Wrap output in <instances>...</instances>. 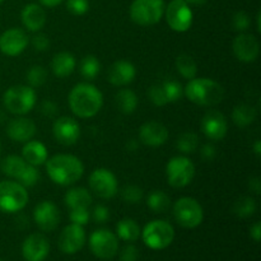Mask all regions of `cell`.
Here are the masks:
<instances>
[{
	"instance_id": "1",
	"label": "cell",
	"mask_w": 261,
	"mask_h": 261,
	"mask_svg": "<svg viewBox=\"0 0 261 261\" xmlns=\"http://www.w3.org/2000/svg\"><path fill=\"white\" fill-rule=\"evenodd\" d=\"M103 106V96L93 84L79 83L69 93V107L81 119L93 117Z\"/></svg>"
},
{
	"instance_id": "2",
	"label": "cell",
	"mask_w": 261,
	"mask_h": 261,
	"mask_svg": "<svg viewBox=\"0 0 261 261\" xmlns=\"http://www.w3.org/2000/svg\"><path fill=\"white\" fill-rule=\"evenodd\" d=\"M46 171L53 182L60 186H70L82 178L84 166L73 154H56L46 161Z\"/></svg>"
},
{
	"instance_id": "3",
	"label": "cell",
	"mask_w": 261,
	"mask_h": 261,
	"mask_svg": "<svg viewBox=\"0 0 261 261\" xmlns=\"http://www.w3.org/2000/svg\"><path fill=\"white\" fill-rule=\"evenodd\" d=\"M184 94L193 103L211 107L221 103L224 98V88L209 78H194L184 88Z\"/></svg>"
},
{
	"instance_id": "4",
	"label": "cell",
	"mask_w": 261,
	"mask_h": 261,
	"mask_svg": "<svg viewBox=\"0 0 261 261\" xmlns=\"http://www.w3.org/2000/svg\"><path fill=\"white\" fill-rule=\"evenodd\" d=\"M36 92L30 86H13L5 91L3 96V103L4 107L10 114L23 115L28 114L36 105Z\"/></svg>"
},
{
	"instance_id": "5",
	"label": "cell",
	"mask_w": 261,
	"mask_h": 261,
	"mask_svg": "<svg viewBox=\"0 0 261 261\" xmlns=\"http://www.w3.org/2000/svg\"><path fill=\"white\" fill-rule=\"evenodd\" d=\"M163 0H134L130 7V18L142 27L154 25L162 19L165 14Z\"/></svg>"
},
{
	"instance_id": "6",
	"label": "cell",
	"mask_w": 261,
	"mask_h": 261,
	"mask_svg": "<svg viewBox=\"0 0 261 261\" xmlns=\"http://www.w3.org/2000/svg\"><path fill=\"white\" fill-rule=\"evenodd\" d=\"M140 236L149 249L165 250L173 242L175 229L168 222L154 219L144 227Z\"/></svg>"
},
{
	"instance_id": "7",
	"label": "cell",
	"mask_w": 261,
	"mask_h": 261,
	"mask_svg": "<svg viewBox=\"0 0 261 261\" xmlns=\"http://www.w3.org/2000/svg\"><path fill=\"white\" fill-rule=\"evenodd\" d=\"M28 191L17 181L0 182V211L4 213H17L28 203Z\"/></svg>"
},
{
	"instance_id": "8",
	"label": "cell",
	"mask_w": 261,
	"mask_h": 261,
	"mask_svg": "<svg viewBox=\"0 0 261 261\" xmlns=\"http://www.w3.org/2000/svg\"><path fill=\"white\" fill-rule=\"evenodd\" d=\"M173 217L184 228H196L203 223V206L196 199L184 196L173 204Z\"/></svg>"
},
{
	"instance_id": "9",
	"label": "cell",
	"mask_w": 261,
	"mask_h": 261,
	"mask_svg": "<svg viewBox=\"0 0 261 261\" xmlns=\"http://www.w3.org/2000/svg\"><path fill=\"white\" fill-rule=\"evenodd\" d=\"M166 176L168 185L172 188H185L191 184L195 176V166L188 157L176 155L168 161L166 166Z\"/></svg>"
},
{
	"instance_id": "10",
	"label": "cell",
	"mask_w": 261,
	"mask_h": 261,
	"mask_svg": "<svg viewBox=\"0 0 261 261\" xmlns=\"http://www.w3.org/2000/svg\"><path fill=\"white\" fill-rule=\"evenodd\" d=\"M167 24L175 32H186L193 25V10L185 0H172L165 8Z\"/></svg>"
},
{
	"instance_id": "11",
	"label": "cell",
	"mask_w": 261,
	"mask_h": 261,
	"mask_svg": "<svg viewBox=\"0 0 261 261\" xmlns=\"http://www.w3.org/2000/svg\"><path fill=\"white\" fill-rule=\"evenodd\" d=\"M89 247L98 259H112L119 251V239L109 229H97L89 237Z\"/></svg>"
},
{
	"instance_id": "12",
	"label": "cell",
	"mask_w": 261,
	"mask_h": 261,
	"mask_svg": "<svg viewBox=\"0 0 261 261\" xmlns=\"http://www.w3.org/2000/svg\"><path fill=\"white\" fill-rule=\"evenodd\" d=\"M89 188L98 198H114L117 194L116 176L107 168H97L89 176Z\"/></svg>"
},
{
	"instance_id": "13",
	"label": "cell",
	"mask_w": 261,
	"mask_h": 261,
	"mask_svg": "<svg viewBox=\"0 0 261 261\" xmlns=\"http://www.w3.org/2000/svg\"><path fill=\"white\" fill-rule=\"evenodd\" d=\"M53 134L59 144L70 147L75 144L81 138V126L73 117L61 116L54 122Z\"/></svg>"
},
{
	"instance_id": "14",
	"label": "cell",
	"mask_w": 261,
	"mask_h": 261,
	"mask_svg": "<svg viewBox=\"0 0 261 261\" xmlns=\"http://www.w3.org/2000/svg\"><path fill=\"white\" fill-rule=\"evenodd\" d=\"M200 126L204 135L213 142L224 139L228 132V122L226 116L217 110H211L204 115Z\"/></svg>"
},
{
	"instance_id": "15",
	"label": "cell",
	"mask_w": 261,
	"mask_h": 261,
	"mask_svg": "<svg viewBox=\"0 0 261 261\" xmlns=\"http://www.w3.org/2000/svg\"><path fill=\"white\" fill-rule=\"evenodd\" d=\"M234 56L242 63H254L260 54V43L251 33H240L232 43Z\"/></svg>"
},
{
	"instance_id": "16",
	"label": "cell",
	"mask_w": 261,
	"mask_h": 261,
	"mask_svg": "<svg viewBox=\"0 0 261 261\" xmlns=\"http://www.w3.org/2000/svg\"><path fill=\"white\" fill-rule=\"evenodd\" d=\"M30 37L20 28H9L0 36V51L7 56H18L27 48Z\"/></svg>"
},
{
	"instance_id": "17",
	"label": "cell",
	"mask_w": 261,
	"mask_h": 261,
	"mask_svg": "<svg viewBox=\"0 0 261 261\" xmlns=\"http://www.w3.org/2000/svg\"><path fill=\"white\" fill-rule=\"evenodd\" d=\"M86 244V232L83 226L69 224L61 231L59 237V247L66 255H74L83 249Z\"/></svg>"
},
{
	"instance_id": "18",
	"label": "cell",
	"mask_w": 261,
	"mask_h": 261,
	"mask_svg": "<svg viewBox=\"0 0 261 261\" xmlns=\"http://www.w3.org/2000/svg\"><path fill=\"white\" fill-rule=\"evenodd\" d=\"M33 219L38 228L45 232H51L56 229L60 223V212L53 201L43 200L35 206Z\"/></svg>"
},
{
	"instance_id": "19",
	"label": "cell",
	"mask_w": 261,
	"mask_h": 261,
	"mask_svg": "<svg viewBox=\"0 0 261 261\" xmlns=\"http://www.w3.org/2000/svg\"><path fill=\"white\" fill-rule=\"evenodd\" d=\"M50 252V242L43 234L32 233L22 245V255L25 261H43Z\"/></svg>"
},
{
	"instance_id": "20",
	"label": "cell",
	"mask_w": 261,
	"mask_h": 261,
	"mask_svg": "<svg viewBox=\"0 0 261 261\" xmlns=\"http://www.w3.org/2000/svg\"><path fill=\"white\" fill-rule=\"evenodd\" d=\"M140 142L148 147H161L168 139V130L158 121H148L139 129Z\"/></svg>"
},
{
	"instance_id": "21",
	"label": "cell",
	"mask_w": 261,
	"mask_h": 261,
	"mask_svg": "<svg viewBox=\"0 0 261 261\" xmlns=\"http://www.w3.org/2000/svg\"><path fill=\"white\" fill-rule=\"evenodd\" d=\"M137 76V69L130 61L117 60L109 69L107 81L116 87H124L132 83Z\"/></svg>"
},
{
	"instance_id": "22",
	"label": "cell",
	"mask_w": 261,
	"mask_h": 261,
	"mask_svg": "<svg viewBox=\"0 0 261 261\" xmlns=\"http://www.w3.org/2000/svg\"><path fill=\"white\" fill-rule=\"evenodd\" d=\"M36 124L27 117H17L10 120L7 126V134L14 142L25 143L32 139L36 134Z\"/></svg>"
},
{
	"instance_id": "23",
	"label": "cell",
	"mask_w": 261,
	"mask_h": 261,
	"mask_svg": "<svg viewBox=\"0 0 261 261\" xmlns=\"http://www.w3.org/2000/svg\"><path fill=\"white\" fill-rule=\"evenodd\" d=\"M20 18H22L23 25L31 32H37L46 24L45 10L41 5L35 4V3L25 5L23 8Z\"/></svg>"
},
{
	"instance_id": "24",
	"label": "cell",
	"mask_w": 261,
	"mask_h": 261,
	"mask_svg": "<svg viewBox=\"0 0 261 261\" xmlns=\"http://www.w3.org/2000/svg\"><path fill=\"white\" fill-rule=\"evenodd\" d=\"M48 157L47 148L45 147V144L38 140H28L25 142V144L22 148V158L30 165L37 166L43 165L46 163Z\"/></svg>"
},
{
	"instance_id": "25",
	"label": "cell",
	"mask_w": 261,
	"mask_h": 261,
	"mask_svg": "<svg viewBox=\"0 0 261 261\" xmlns=\"http://www.w3.org/2000/svg\"><path fill=\"white\" fill-rule=\"evenodd\" d=\"M75 58H74L73 54L66 53V51L56 54L53 58V61H51L53 73L55 74L58 78H66V76H69L74 70H75Z\"/></svg>"
},
{
	"instance_id": "26",
	"label": "cell",
	"mask_w": 261,
	"mask_h": 261,
	"mask_svg": "<svg viewBox=\"0 0 261 261\" xmlns=\"http://www.w3.org/2000/svg\"><path fill=\"white\" fill-rule=\"evenodd\" d=\"M65 200L66 206L69 209H76V208H89L93 201L92 199L91 193L84 188H73L68 190L65 194Z\"/></svg>"
},
{
	"instance_id": "27",
	"label": "cell",
	"mask_w": 261,
	"mask_h": 261,
	"mask_svg": "<svg viewBox=\"0 0 261 261\" xmlns=\"http://www.w3.org/2000/svg\"><path fill=\"white\" fill-rule=\"evenodd\" d=\"M30 163L25 162L22 157L19 155H8L4 160L2 161V165H0V168H2L3 173L7 175L8 177L14 178V180H19L20 176L23 175V172L25 171L27 166Z\"/></svg>"
},
{
	"instance_id": "28",
	"label": "cell",
	"mask_w": 261,
	"mask_h": 261,
	"mask_svg": "<svg viewBox=\"0 0 261 261\" xmlns=\"http://www.w3.org/2000/svg\"><path fill=\"white\" fill-rule=\"evenodd\" d=\"M256 110L251 105H237L232 111V121L239 127L250 126L256 120Z\"/></svg>"
},
{
	"instance_id": "29",
	"label": "cell",
	"mask_w": 261,
	"mask_h": 261,
	"mask_svg": "<svg viewBox=\"0 0 261 261\" xmlns=\"http://www.w3.org/2000/svg\"><path fill=\"white\" fill-rule=\"evenodd\" d=\"M142 229L132 218H124L116 224V236L126 242H134L140 237Z\"/></svg>"
},
{
	"instance_id": "30",
	"label": "cell",
	"mask_w": 261,
	"mask_h": 261,
	"mask_svg": "<svg viewBox=\"0 0 261 261\" xmlns=\"http://www.w3.org/2000/svg\"><path fill=\"white\" fill-rule=\"evenodd\" d=\"M115 99H116L117 109L125 115L133 114L138 107V97L132 89H120L116 93Z\"/></svg>"
},
{
	"instance_id": "31",
	"label": "cell",
	"mask_w": 261,
	"mask_h": 261,
	"mask_svg": "<svg viewBox=\"0 0 261 261\" xmlns=\"http://www.w3.org/2000/svg\"><path fill=\"white\" fill-rule=\"evenodd\" d=\"M147 205L154 213H165L171 205V199L165 191L154 190L148 195Z\"/></svg>"
},
{
	"instance_id": "32",
	"label": "cell",
	"mask_w": 261,
	"mask_h": 261,
	"mask_svg": "<svg viewBox=\"0 0 261 261\" xmlns=\"http://www.w3.org/2000/svg\"><path fill=\"white\" fill-rule=\"evenodd\" d=\"M176 69L178 73L184 76L185 79H194L198 73V65H196L195 60L189 54H181L176 59Z\"/></svg>"
},
{
	"instance_id": "33",
	"label": "cell",
	"mask_w": 261,
	"mask_h": 261,
	"mask_svg": "<svg viewBox=\"0 0 261 261\" xmlns=\"http://www.w3.org/2000/svg\"><path fill=\"white\" fill-rule=\"evenodd\" d=\"M256 201L251 196H241L234 201L232 211L239 218H249L256 212Z\"/></svg>"
},
{
	"instance_id": "34",
	"label": "cell",
	"mask_w": 261,
	"mask_h": 261,
	"mask_svg": "<svg viewBox=\"0 0 261 261\" xmlns=\"http://www.w3.org/2000/svg\"><path fill=\"white\" fill-rule=\"evenodd\" d=\"M101 70V63L94 55H87L81 61V74L83 78L93 81Z\"/></svg>"
},
{
	"instance_id": "35",
	"label": "cell",
	"mask_w": 261,
	"mask_h": 261,
	"mask_svg": "<svg viewBox=\"0 0 261 261\" xmlns=\"http://www.w3.org/2000/svg\"><path fill=\"white\" fill-rule=\"evenodd\" d=\"M177 149L184 154L194 153L199 148V137L193 132L184 133L177 139Z\"/></svg>"
},
{
	"instance_id": "36",
	"label": "cell",
	"mask_w": 261,
	"mask_h": 261,
	"mask_svg": "<svg viewBox=\"0 0 261 261\" xmlns=\"http://www.w3.org/2000/svg\"><path fill=\"white\" fill-rule=\"evenodd\" d=\"M161 84H162L163 89H165L168 103L178 101L184 96V88L180 82L175 81V79H170V81H165Z\"/></svg>"
},
{
	"instance_id": "37",
	"label": "cell",
	"mask_w": 261,
	"mask_h": 261,
	"mask_svg": "<svg viewBox=\"0 0 261 261\" xmlns=\"http://www.w3.org/2000/svg\"><path fill=\"white\" fill-rule=\"evenodd\" d=\"M46 79H47V71L43 66L33 65L27 71V81L30 83V87H32V88L43 86Z\"/></svg>"
},
{
	"instance_id": "38",
	"label": "cell",
	"mask_w": 261,
	"mask_h": 261,
	"mask_svg": "<svg viewBox=\"0 0 261 261\" xmlns=\"http://www.w3.org/2000/svg\"><path fill=\"white\" fill-rule=\"evenodd\" d=\"M40 178L41 175L40 171L37 170V167H35V166L32 165H28L25 171L23 172V175L20 176V178L17 182H19L20 185H23L24 188H32V186H35L36 184L40 181Z\"/></svg>"
},
{
	"instance_id": "39",
	"label": "cell",
	"mask_w": 261,
	"mask_h": 261,
	"mask_svg": "<svg viewBox=\"0 0 261 261\" xmlns=\"http://www.w3.org/2000/svg\"><path fill=\"white\" fill-rule=\"evenodd\" d=\"M121 196L129 204H138L143 199V190L137 185H127L122 189Z\"/></svg>"
},
{
	"instance_id": "40",
	"label": "cell",
	"mask_w": 261,
	"mask_h": 261,
	"mask_svg": "<svg viewBox=\"0 0 261 261\" xmlns=\"http://www.w3.org/2000/svg\"><path fill=\"white\" fill-rule=\"evenodd\" d=\"M148 97H149L150 102L158 107L166 106L168 103L162 84H154V86L150 87L149 91H148Z\"/></svg>"
},
{
	"instance_id": "41",
	"label": "cell",
	"mask_w": 261,
	"mask_h": 261,
	"mask_svg": "<svg viewBox=\"0 0 261 261\" xmlns=\"http://www.w3.org/2000/svg\"><path fill=\"white\" fill-rule=\"evenodd\" d=\"M69 217H70L71 223L84 226V224L88 223L89 218H91V214H89L88 208H76L70 209V216Z\"/></svg>"
},
{
	"instance_id": "42",
	"label": "cell",
	"mask_w": 261,
	"mask_h": 261,
	"mask_svg": "<svg viewBox=\"0 0 261 261\" xmlns=\"http://www.w3.org/2000/svg\"><path fill=\"white\" fill-rule=\"evenodd\" d=\"M250 23H251V20H250L249 14L246 12H237L232 18V25L239 32H245L246 30H249Z\"/></svg>"
},
{
	"instance_id": "43",
	"label": "cell",
	"mask_w": 261,
	"mask_h": 261,
	"mask_svg": "<svg viewBox=\"0 0 261 261\" xmlns=\"http://www.w3.org/2000/svg\"><path fill=\"white\" fill-rule=\"evenodd\" d=\"M66 8L74 15H83L89 10L88 0H68Z\"/></svg>"
},
{
	"instance_id": "44",
	"label": "cell",
	"mask_w": 261,
	"mask_h": 261,
	"mask_svg": "<svg viewBox=\"0 0 261 261\" xmlns=\"http://www.w3.org/2000/svg\"><path fill=\"white\" fill-rule=\"evenodd\" d=\"M32 46L36 51L42 53V51L48 50V47H50V40L43 33H37V35H35L32 37Z\"/></svg>"
},
{
	"instance_id": "45",
	"label": "cell",
	"mask_w": 261,
	"mask_h": 261,
	"mask_svg": "<svg viewBox=\"0 0 261 261\" xmlns=\"http://www.w3.org/2000/svg\"><path fill=\"white\" fill-rule=\"evenodd\" d=\"M92 218H93V221L96 223H106L110 219L109 208L105 205L94 206L93 212H92Z\"/></svg>"
},
{
	"instance_id": "46",
	"label": "cell",
	"mask_w": 261,
	"mask_h": 261,
	"mask_svg": "<svg viewBox=\"0 0 261 261\" xmlns=\"http://www.w3.org/2000/svg\"><path fill=\"white\" fill-rule=\"evenodd\" d=\"M138 256H139V252H138L137 247L134 245H127L122 249L120 259L121 261H137Z\"/></svg>"
},
{
	"instance_id": "47",
	"label": "cell",
	"mask_w": 261,
	"mask_h": 261,
	"mask_svg": "<svg viewBox=\"0 0 261 261\" xmlns=\"http://www.w3.org/2000/svg\"><path fill=\"white\" fill-rule=\"evenodd\" d=\"M200 153H201V157H203L205 161H213L214 158H216L217 150H216V147H214L213 144L208 143V144L203 145Z\"/></svg>"
},
{
	"instance_id": "48",
	"label": "cell",
	"mask_w": 261,
	"mask_h": 261,
	"mask_svg": "<svg viewBox=\"0 0 261 261\" xmlns=\"http://www.w3.org/2000/svg\"><path fill=\"white\" fill-rule=\"evenodd\" d=\"M41 111H42L43 115L51 117L56 114V111H58V107H56V105L54 103V102L45 101L42 105H41Z\"/></svg>"
},
{
	"instance_id": "49",
	"label": "cell",
	"mask_w": 261,
	"mask_h": 261,
	"mask_svg": "<svg viewBox=\"0 0 261 261\" xmlns=\"http://www.w3.org/2000/svg\"><path fill=\"white\" fill-rule=\"evenodd\" d=\"M250 236H251V239L254 240L255 242H260V239H261V223L260 222H256V223H255L254 226L250 228Z\"/></svg>"
},
{
	"instance_id": "50",
	"label": "cell",
	"mask_w": 261,
	"mask_h": 261,
	"mask_svg": "<svg viewBox=\"0 0 261 261\" xmlns=\"http://www.w3.org/2000/svg\"><path fill=\"white\" fill-rule=\"evenodd\" d=\"M249 188H250V190L254 191L255 194H260V191H261L260 178H259V177H252V178H250V181H249Z\"/></svg>"
},
{
	"instance_id": "51",
	"label": "cell",
	"mask_w": 261,
	"mask_h": 261,
	"mask_svg": "<svg viewBox=\"0 0 261 261\" xmlns=\"http://www.w3.org/2000/svg\"><path fill=\"white\" fill-rule=\"evenodd\" d=\"M38 2L41 3V4L43 5V7H47V8H54L56 7V5L60 4L63 0H38Z\"/></svg>"
},
{
	"instance_id": "52",
	"label": "cell",
	"mask_w": 261,
	"mask_h": 261,
	"mask_svg": "<svg viewBox=\"0 0 261 261\" xmlns=\"http://www.w3.org/2000/svg\"><path fill=\"white\" fill-rule=\"evenodd\" d=\"M254 153L256 154L257 158H260V155H261V142L260 140H256V142H255Z\"/></svg>"
},
{
	"instance_id": "53",
	"label": "cell",
	"mask_w": 261,
	"mask_h": 261,
	"mask_svg": "<svg viewBox=\"0 0 261 261\" xmlns=\"http://www.w3.org/2000/svg\"><path fill=\"white\" fill-rule=\"evenodd\" d=\"M188 4H194V5H203L205 4L206 0H185Z\"/></svg>"
},
{
	"instance_id": "54",
	"label": "cell",
	"mask_w": 261,
	"mask_h": 261,
	"mask_svg": "<svg viewBox=\"0 0 261 261\" xmlns=\"http://www.w3.org/2000/svg\"><path fill=\"white\" fill-rule=\"evenodd\" d=\"M260 20H261V13L259 12V13H257V17H256V25H257V31H259V32H261V23H260Z\"/></svg>"
},
{
	"instance_id": "55",
	"label": "cell",
	"mask_w": 261,
	"mask_h": 261,
	"mask_svg": "<svg viewBox=\"0 0 261 261\" xmlns=\"http://www.w3.org/2000/svg\"><path fill=\"white\" fill-rule=\"evenodd\" d=\"M0 153H2V144H0Z\"/></svg>"
},
{
	"instance_id": "56",
	"label": "cell",
	"mask_w": 261,
	"mask_h": 261,
	"mask_svg": "<svg viewBox=\"0 0 261 261\" xmlns=\"http://www.w3.org/2000/svg\"><path fill=\"white\" fill-rule=\"evenodd\" d=\"M3 2H4V0H0V3H3Z\"/></svg>"
},
{
	"instance_id": "57",
	"label": "cell",
	"mask_w": 261,
	"mask_h": 261,
	"mask_svg": "<svg viewBox=\"0 0 261 261\" xmlns=\"http://www.w3.org/2000/svg\"><path fill=\"white\" fill-rule=\"evenodd\" d=\"M0 261H4V260H2V259H0Z\"/></svg>"
}]
</instances>
